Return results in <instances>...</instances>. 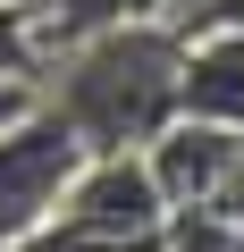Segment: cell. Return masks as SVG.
I'll return each instance as SVG.
<instances>
[{"label":"cell","mask_w":244,"mask_h":252,"mask_svg":"<svg viewBox=\"0 0 244 252\" xmlns=\"http://www.w3.org/2000/svg\"><path fill=\"white\" fill-rule=\"evenodd\" d=\"M169 235V193L143 152H93L59 202V219L26 252H152Z\"/></svg>","instance_id":"2"},{"label":"cell","mask_w":244,"mask_h":252,"mask_svg":"<svg viewBox=\"0 0 244 252\" xmlns=\"http://www.w3.org/2000/svg\"><path fill=\"white\" fill-rule=\"evenodd\" d=\"M42 101L76 126L93 152H143L185 109V26L177 17H127L84 42L42 51Z\"/></svg>","instance_id":"1"},{"label":"cell","mask_w":244,"mask_h":252,"mask_svg":"<svg viewBox=\"0 0 244 252\" xmlns=\"http://www.w3.org/2000/svg\"><path fill=\"white\" fill-rule=\"evenodd\" d=\"M26 101H34V76H17V84H0V118H17Z\"/></svg>","instance_id":"9"},{"label":"cell","mask_w":244,"mask_h":252,"mask_svg":"<svg viewBox=\"0 0 244 252\" xmlns=\"http://www.w3.org/2000/svg\"><path fill=\"white\" fill-rule=\"evenodd\" d=\"M185 118L244 126V26L185 34Z\"/></svg>","instance_id":"5"},{"label":"cell","mask_w":244,"mask_h":252,"mask_svg":"<svg viewBox=\"0 0 244 252\" xmlns=\"http://www.w3.org/2000/svg\"><path fill=\"white\" fill-rule=\"evenodd\" d=\"M84 160H93V143L76 135V126L42 101V84H34V101L17 118H0V252H26L59 219V202H68V185H76Z\"/></svg>","instance_id":"3"},{"label":"cell","mask_w":244,"mask_h":252,"mask_svg":"<svg viewBox=\"0 0 244 252\" xmlns=\"http://www.w3.org/2000/svg\"><path fill=\"white\" fill-rule=\"evenodd\" d=\"M152 252H169V235H160V244H152Z\"/></svg>","instance_id":"10"},{"label":"cell","mask_w":244,"mask_h":252,"mask_svg":"<svg viewBox=\"0 0 244 252\" xmlns=\"http://www.w3.org/2000/svg\"><path fill=\"white\" fill-rule=\"evenodd\" d=\"M17 76H42V26L34 9L0 0V84H17Z\"/></svg>","instance_id":"8"},{"label":"cell","mask_w":244,"mask_h":252,"mask_svg":"<svg viewBox=\"0 0 244 252\" xmlns=\"http://www.w3.org/2000/svg\"><path fill=\"white\" fill-rule=\"evenodd\" d=\"M169 252H244L236 210H169Z\"/></svg>","instance_id":"7"},{"label":"cell","mask_w":244,"mask_h":252,"mask_svg":"<svg viewBox=\"0 0 244 252\" xmlns=\"http://www.w3.org/2000/svg\"><path fill=\"white\" fill-rule=\"evenodd\" d=\"M169 210H227L244 193V126H219V118H169L160 135L143 143Z\"/></svg>","instance_id":"4"},{"label":"cell","mask_w":244,"mask_h":252,"mask_svg":"<svg viewBox=\"0 0 244 252\" xmlns=\"http://www.w3.org/2000/svg\"><path fill=\"white\" fill-rule=\"evenodd\" d=\"M127 17H169V0H42V9H34L42 51L84 42V34H101V26H127Z\"/></svg>","instance_id":"6"}]
</instances>
